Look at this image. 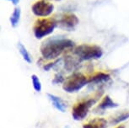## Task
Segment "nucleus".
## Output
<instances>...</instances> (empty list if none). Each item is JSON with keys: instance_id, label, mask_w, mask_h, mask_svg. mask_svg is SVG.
<instances>
[{"instance_id": "nucleus-13", "label": "nucleus", "mask_w": 129, "mask_h": 128, "mask_svg": "<svg viewBox=\"0 0 129 128\" xmlns=\"http://www.w3.org/2000/svg\"><path fill=\"white\" fill-rule=\"evenodd\" d=\"M18 49L21 57H22V58L24 59V61L29 64H30L32 62V57H31L30 54L29 53L27 49H26V47L21 42L18 43Z\"/></svg>"}, {"instance_id": "nucleus-1", "label": "nucleus", "mask_w": 129, "mask_h": 128, "mask_svg": "<svg viewBox=\"0 0 129 128\" xmlns=\"http://www.w3.org/2000/svg\"><path fill=\"white\" fill-rule=\"evenodd\" d=\"M74 47V42L64 36H53L42 42L40 52L45 60H55L65 51Z\"/></svg>"}, {"instance_id": "nucleus-20", "label": "nucleus", "mask_w": 129, "mask_h": 128, "mask_svg": "<svg viewBox=\"0 0 129 128\" xmlns=\"http://www.w3.org/2000/svg\"><path fill=\"white\" fill-rule=\"evenodd\" d=\"M116 128H125V125H118Z\"/></svg>"}, {"instance_id": "nucleus-10", "label": "nucleus", "mask_w": 129, "mask_h": 128, "mask_svg": "<svg viewBox=\"0 0 129 128\" xmlns=\"http://www.w3.org/2000/svg\"><path fill=\"white\" fill-rule=\"evenodd\" d=\"M109 121L105 118L96 117L84 123L82 128H107Z\"/></svg>"}, {"instance_id": "nucleus-6", "label": "nucleus", "mask_w": 129, "mask_h": 128, "mask_svg": "<svg viewBox=\"0 0 129 128\" xmlns=\"http://www.w3.org/2000/svg\"><path fill=\"white\" fill-rule=\"evenodd\" d=\"M54 10V5L47 0H38L31 6V11L37 17L47 18Z\"/></svg>"}, {"instance_id": "nucleus-17", "label": "nucleus", "mask_w": 129, "mask_h": 128, "mask_svg": "<svg viewBox=\"0 0 129 128\" xmlns=\"http://www.w3.org/2000/svg\"><path fill=\"white\" fill-rule=\"evenodd\" d=\"M65 81V78H63V76L61 73H57L53 78V80L52 81V83L54 84H59V83H63Z\"/></svg>"}, {"instance_id": "nucleus-14", "label": "nucleus", "mask_w": 129, "mask_h": 128, "mask_svg": "<svg viewBox=\"0 0 129 128\" xmlns=\"http://www.w3.org/2000/svg\"><path fill=\"white\" fill-rule=\"evenodd\" d=\"M20 16H21L20 8H15L14 9L10 18H9V21H10L12 27L15 28L19 25V20H20Z\"/></svg>"}, {"instance_id": "nucleus-9", "label": "nucleus", "mask_w": 129, "mask_h": 128, "mask_svg": "<svg viewBox=\"0 0 129 128\" xmlns=\"http://www.w3.org/2000/svg\"><path fill=\"white\" fill-rule=\"evenodd\" d=\"M119 107V105L116 103L115 101L111 99L109 95H105L99 105H97L95 108V110H101V111H104L106 110H109V109H116Z\"/></svg>"}, {"instance_id": "nucleus-7", "label": "nucleus", "mask_w": 129, "mask_h": 128, "mask_svg": "<svg viewBox=\"0 0 129 128\" xmlns=\"http://www.w3.org/2000/svg\"><path fill=\"white\" fill-rule=\"evenodd\" d=\"M79 22V18L74 14H66L60 19V20L58 21V25L62 29L72 31L78 25Z\"/></svg>"}, {"instance_id": "nucleus-18", "label": "nucleus", "mask_w": 129, "mask_h": 128, "mask_svg": "<svg viewBox=\"0 0 129 128\" xmlns=\"http://www.w3.org/2000/svg\"><path fill=\"white\" fill-rule=\"evenodd\" d=\"M58 62H59V60H56V61H54L53 62H51V63L45 64L44 66H43V69H44L45 71H49V70H51V68H52L53 67L57 65Z\"/></svg>"}, {"instance_id": "nucleus-2", "label": "nucleus", "mask_w": 129, "mask_h": 128, "mask_svg": "<svg viewBox=\"0 0 129 128\" xmlns=\"http://www.w3.org/2000/svg\"><path fill=\"white\" fill-rule=\"evenodd\" d=\"M73 53L79 61H89L101 58L104 54L103 49L97 45L82 44L74 47Z\"/></svg>"}, {"instance_id": "nucleus-16", "label": "nucleus", "mask_w": 129, "mask_h": 128, "mask_svg": "<svg viewBox=\"0 0 129 128\" xmlns=\"http://www.w3.org/2000/svg\"><path fill=\"white\" fill-rule=\"evenodd\" d=\"M30 78H31V82H32V86L34 89H35V91L37 93H40L41 89H42V85H41L40 78L36 74H32Z\"/></svg>"}, {"instance_id": "nucleus-22", "label": "nucleus", "mask_w": 129, "mask_h": 128, "mask_svg": "<svg viewBox=\"0 0 129 128\" xmlns=\"http://www.w3.org/2000/svg\"><path fill=\"white\" fill-rule=\"evenodd\" d=\"M56 1H61V0H56Z\"/></svg>"}, {"instance_id": "nucleus-4", "label": "nucleus", "mask_w": 129, "mask_h": 128, "mask_svg": "<svg viewBox=\"0 0 129 128\" xmlns=\"http://www.w3.org/2000/svg\"><path fill=\"white\" fill-rule=\"evenodd\" d=\"M58 25V21L52 18L38 19L33 27V33L36 39L41 40L53 32Z\"/></svg>"}, {"instance_id": "nucleus-8", "label": "nucleus", "mask_w": 129, "mask_h": 128, "mask_svg": "<svg viewBox=\"0 0 129 128\" xmlns=\"http://www.w3.org/2000/svg\"><path fill=\"white\" fill-rule=\"evenodd\" d=\"M47 98H48V100L51 101L52 106L56 110L62 113L65 112V110H66L68 108V104L65 102L62 98L59 97V96L53 95V94H50V93L47 94Z\"/></svg>"}, {"instance_id": "nucleus-3", "label": "nucleus", "mask_w": 129, "mask_h": 128, "mask_svg": "<svg viewBox=\"0 0 129 128\" xmlns=\"http://www.w3.org/2000/svg\"><path fill=\"white\" fill-rule=\"evenodd\" d=\"M89 84V78L81 72H74L65 78L62 83V89L66 93L74 94L79 92L83 88Z\"/></svg>"}, {"instance_id": "nucleus-15", "label": "nucleus", "mask_w": 129, "mask_h": 128, "mask_svg": "<svg viewBox=\"0 0 129 128\" xmlns=\"http://www.w3.org/2000/svg\"><path fill=\"white\" fill-rule=\"evenodd\" d=\"M80 61H76L74 58H73V57H70V56H66L65 57V67L71 71V70H74L75 68V67L79 64V62Z\"/></svg>"}, {"instance_id": "nucleus-11", "label": "nucleus", "mask_w": 129, "mask_h": 128, "mask_svg": "<svg viewBox=\"0 0 129 128\" xmlns=\"http://www.w3.org/2000/svg\"><path fill=\"white\" fill-rule=\"evenodd\" d=\"M129 119V110H125V111L119 112L117 114L114 115L109 120V124L110 125H119L121 122Z\"/></svg>"}, {"instance_id": "nucleus-19", "label": "nucleus", "mask_w": 129, "mask_h": 128, "mask_svg": "<svg viewBox=\"0 0 129 128\" xmlns=\"http://www.w3.org/2000/svg\"><path fill=\"white\" fill-rule=\"evenodd\" d=\"M9 1H10L12 2V4H14V5H17V4H19V0H9Z\"/></svg>"}, {"instance_id": "nucleus-21", "label": "nucleus", "mask_w": 129, "mask_h": 128, "mask_svg": "<svg viewBox=\"0 0 129 128\" xmlns=\"http://www.w3.org/2000/svg\"><path fill=\"white\" fill-rule=\"evenodd\" d=\"M63 128H70V126H69V125H65V126H63Z\"/></svg>"}, {"instance_id": "nucleus-12", "label": "nucleus", "mask_w": 129, "mask_h": 128, "mask_svg": "<svg viewBox=\"0 0 129 128\" xmlns=\"http://www.w3.org/2000/svg\"><path fill=\"white\" fill-rule=\"evenodd\" d=\"M110 79V74L103 72H96L95 74H94L93 76H91L90 78H89V83H101L109 81Z\"/></svg>"}, {"instance_id": "nucleus-5", "label": "nucleus", "mask_w": 129, "mask_h": 128, "mask_svg": "<svg viewBox=\"0 0 129 128\" xmlns=\"http://www.w3.org/2000/svg\"><path fill=\"white\" fill-rule=\"evenodd\" d=\"M99 97H94L90 99H85V100H80L73 106L72 108V117L76 121L83 120L88 115L90 109L95 104L97 99Z\"/></svg>"}]
</instances>
